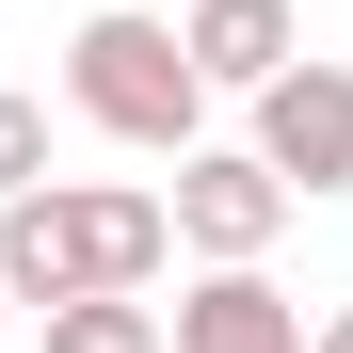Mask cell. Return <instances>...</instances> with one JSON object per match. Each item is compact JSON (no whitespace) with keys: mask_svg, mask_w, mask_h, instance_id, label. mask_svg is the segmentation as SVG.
<instances>
[{"mask_svg":"<svg viewBox=\"0 0 353 353\" xmlns=\"http://www.w3.org/2000/svg\"><path fill=\"white\" fill-rule=\"evenodd\" d=\"M176 257L161 193H97V176H32L0 193V305H81V289H145Z\"/></svg>","mask_w":353,"mask_h":353,"instance_id":"cell-1","label":"cell"},{"mask_svg":"<svg viewBox=\"0 0 353 353\" xmlns=\"http://www.w3.org/2000/svg\"><path fill=\"white\" fill-rule=\"evenodd\" d=\"M65 97L97 112L112 145H193V129H209L193 48H176V17H145V0H112V17H81V32H65Z\"/></svg>","mask_w":353,"mask_h":353,"instance_id":"cell-2","label":"cell"},{"mask_svg":"<svg viewBox=\"0 0 353 353\" xmlns=\"http://www.w3.org/2000/svg\"><path fill=\"white\" fill-rule=\"evenodd\" d=\"M257 161L289 176V193H353V65L289 48V65L257 81Z\"/></svg>","mask_w":353,"mask_h":353,"instance_id":"cell-3","label":"cell"},{"mask_svg":"<svg viewBox=\"0 0 353 353\" xmlns=\"http://www.w3.org/2000/svg\"><path fill=\"white\" fill-rule=\"evenodd\" d=\"M161 225L193 257H273V225H289V176L257 161V145H176V193H161Z\"/></svg>","mask_w":353,"mask_h":353,"instance_id":"cell-4","label":"cell"},{"mask_svg":"<svg viewBox=\"0 0 353 353\" xmlns=\"http://www.w3.org/2000/svg\"><path fill=\"white\" fill-rule=\"evenodd\" d=\"M161 353H305V305H289L257 257H209V289H176Z\"/></svg>","mask_w":353,"mask_h":353,"instance_id":"cell-5","label":"cell"},{"mask_svg":"<svg viewBox=\"0 0 353 353\" xmlns=\"http://www.w3.org/2000/svg\"><path fill=\"white\" fill-rule=\"evenodd\" d=\"M176 48H193V81H209V97H225V81L257 97L305 32H289V0H193V17H176Z\"/></svg>","mask_w":353,"mask_h":353,"instance_id":"cell-6","label":"cell"},{"mask_svg":"<svg viewBox=\"0 0 353 353\" xmlns=\"http://www.w3.org/2000/svg\"><path fill=\"white\" fill-rule=\"evenodd\" d=\"M48 353H161V305L145 289H81V305H48Z\"/></svg>","mask_w":353,"mask_h":353,"instance_id":"cell-7","label":"cell"},{"mask_svg":"<svg viewBox=\"0 0 353 353\" xmlns=\"http://www.w3.org/2000/svg\"><path fill=\"white\" fill-rule=\"evenodd\" d=\"M32 176H48V112H32V97H0V193H32Z\"/></svg>","mask_w":353,"mask_h":353,"instance_id":"cell-8","label":"cell"},{"mask_svg":"<svg viewBox=\"0 0 353 353\" xmlns=\"http://www.w3.org/2000/svg\"><path fill=\"white\" fill-rule=\"evenodd\" d=\"M305 353H353V305H337V321H305Z\"/></svg>","mask_w":353,"mask_h":353,"instance_id":"cell-9","label":"cell"},{"mask_svg":"<svg viewBox=\"0 0 353 353\" xmlns=\"http://www.w3.org/2000/svg\"><path fill=\"white\" fill-rule=\"evenodd\" d=\"M0 321H17V305H0Z\"/></svg>","mask_w":353,"mask_h":353,"instance_id":"cell-10","label":"cell"}]
</instances>
